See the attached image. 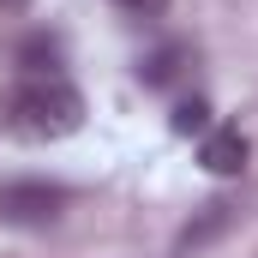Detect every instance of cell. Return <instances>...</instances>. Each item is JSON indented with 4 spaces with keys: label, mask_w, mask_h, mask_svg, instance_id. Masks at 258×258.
<instances>
[{
    "label": "cell",
    "mask_w": 258,
    "mask_h": 258,
    "mask_svg": "<svg viewBox=\"0 0 258 258\" xmlns=\"http://www.w3.org/2000/svg\"><path fill=\"white\" fill-rule=\"evenodd\" d=\"M60 210H66V186H48V180L0 186V222H12V228H48Z\"/></svg>",
    "instance_id": "cell-2"
},
{
    "label": "cell",
    "mask_w": 258,
    "mask_h": 258,
    "mask_svg": "<svg viewBox=\"0 0 258 258\" xmlns=\"http://www.w3.org/2000/svg\"><path fill=\"white\" fill-rule=\"evenodd\" d=\"M186 60H192V48H186V42H162L156 54H144V60H138V78H144V84H174Z\"/></svg>",
    "instance_id": "cell-5"
},
{
    "label": "cell",
    "mask_w": 258,
    "mask_h": 258,
    "mask_svg": "<svg viewBox=\"0 0 258 258\" xmlns=\"http://www.w3.org/2000/svg\"><path fill=\"white\" fill-rule=\"evenodd\" d=\"M246 156H252V144H246V132H240V126H216V132H204L198 162H204L210 174H240V168H246Z\"/></svg>",
    "instance_id": "cell-3"
},
{
    "label": "cell",
    "mask_w": 258,
    "mask_h": 258,
    "mask_svg": "<svg viewBox=\"0 0 258 258\" xmlns=\"http://www.w3.org/2000/svg\"><path fill=\"white\" fill-rule=\"evenodd\" d=\"M168 126L180 132V138H192V132H210V102H204V96H192V102H180Z\"/></svg>",
    "instance_id": "cell-7"
},
{
    "label": "cell",
    "mask_w": 258,
    "mask_h": 258,
    "mask_svg": "<svg viewBox=\"0 0 258 258\" xmlns=\"http://www.w3.org/2000/svg\"><path fill=\"white\" fill-rule=\"evenodd\" d=\"M18 66H24V78H48V72L60 66V36L30 30V36L18 42Z\"/></svg>",
    "instance_id": "cell-4"
},
{
    "label": "cell",
    "mask_w": 258,
    "mask_h": 258,
    "mask_svg": "<svg viewBox=\"0 0 258 258\" xmlns=\"http://www.w3.org/2000/svg\"><path fill=\"white\" fill-rule=\"evenodd\" d=\"M0 6H24V0H0Z\"/></svg>",
    "instance_id": "cell-9"
},
{
    "label": "cell",
    "mask_w": 258,
    "mask_h": 258,
    "mask_svg": "<svg viewBox=\"0 0 258 258\" xmlns=\"http://www.w3.org/2000/svg\"><path fill=\"white\" fill-rule=\"evenodd\" d=\"M0 126L12 138H30V144H54V138H72L84 126V96L66 84L60 72L48 78H18L6 96H0Z\"/></svg>",
    "instance_id": "cell-1"
},
{
    "label": "cell",
    "mask_w": 258,
    "mask_h": 258,
    "mask_svg": "<svg viewBox=\"0 0 258 258\" xmlns=\"http://www.w3.org/2000/svg\"><path fill=\"white\" fill-rule=\"evenodd\" d=\"M120 12H132V18H162V6L168 0H114Z\"/></svg>",
    "instance_id": "cell-8"
},
{
    "label": "cell",
    "mask_w": 258,
    "mask_h": 258,
    "mask_svg": "<svg viewBox=\"0 0 258 258\" xmlns=\"http://www.w3.org/2000/svg\"><path fill=\"white\" fill-rule=\"evenodd\" d=\"M228 222H234V204H204V216H198L192 228L180 234V252H192V246H204V240H210V234H222Z\"/></svg>",
    "instance_id": "cell-6"
}]
</instances>
